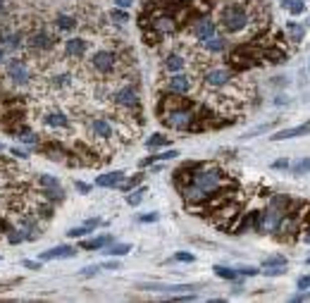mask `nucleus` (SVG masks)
Listing matches in <instances>:
<instances>
[{
    "instance_id": "obj_1",
    "label": "nucleus",
    "mask_w": 310,
    "mask_h": 303,
    "mask_svg": "<svg viewBox=\"0 0 310 303\" xmlns=\"http://www.w3.org/2000/svg\"><path fill=\"white\" fill-rule=\"evenodd\" d=\"M253 22L251 8H246V3H239V0H227L222 8H219V24L227 34H239L244 31Z\"/></svg>"
},
{
    "instance_id": "obj_2",
    "label": "nucleus",
    "mask_w": 310,
    "mask_h": 303,
    "mask_svg": "<svg viewBox=\"0 0 310 303\" xmlns=\"http://www.w3.org/2000/svg\"><path fill=\"white\" fill-rule=\"evenodd\" d=\"M289 203H291V198L284 196V193H277V196L270 198L267 208L258 215V227H260L263 234H267V232H272L274 234V232L279 230L284 215H286V210H289Z\"/></svg>"
},
{
    "instance_id": "obj_3",
    "label": "nucleus",
    "mask_w": 310,
    "mask_h": 303,
    "mask_svg": "<svg viewBox=\"0 0 310 303\" xmlns=\"http://www.w3.org/2000/svg\"><path fill=\"white\" fill-rule=\"evenodd\" d=\"M260 60H263V48L256 46V43H241V46L234 48L227 57L229 69H234V72L251 69V67H256Z\"/></svg>"
},
{
    "instance_id": "obj_4",
    "label": "nucleus",
    "mask_w": 310,
    "mask_h": 303,
    "mask_svg": "<svg viewBox=\"0 0 310 303\" xmlns=\"http://www.w3.org/2000/svg\"><path fill=\"white\" fill-rule=\"evenodd\" d=\"M93 72L103 74V77H110L119 67V55L115 50H108V48H101V50H93L91 60H89Z\"/></svg>"
},
{
    "instance_id": "obj_5",
    "label": "nucleus",
    "mask_w": 310,
    "mask_h": 303,
    "mask_svg": "<svg viewBox=\"0 0 310 303\" xmlns=\"http://www.w3.org/2000/svg\"><path fill=\"white\" fill-rule=\"evenodd\" d=\"M239 210H241V205H239L237 201H227L210 212V220H212V224H215L217 230H231L239 217Z\"/></svg>"
},
{
    "instance_id": "obj_6",
    "label": "nucleus",
    "mask_w": 310,
    "mask_h": 303,
    "mask_svg": "<svg viewBox=\"0 0 310 303\" xmlns=\"http://www.w3.org/2000/svg\"><path fill=\"white\" fill-rule=\"evenodd\" d=\"M110 101H112V105H117V108H122V110L141 112V98H138V91L134 89V86H129V84L117 86L115 91L110 93Z\"/></svg>"
},
{
    "instance_id": "obj_7",
    "label": "nucleus",
    "mask_w": 310,
    "mask_h": 303,
    "mask_svg": "<svg viewBox=\"0 0 310 303\" xmlns=\"http://www.w3.org/2000/svg\"><path fill=\"white\" fill-rule=\"evenodd\" d=\"M89 131L98 143H110L117 138V124L110 117H91L89 120Z\"/></svg>"
},
{
    "instance_id": "obj_8",
    "label": "nucleus",
    "mask_w": 310,
    "mask_h": 303,
    "mask_svg": "<svg viewBox=\"0 0 310 303\" xmlns=\"http://www.w3.org/2000/svg\"><path fill=\"white\" fill-rule=\"evenodd\" d=\"M5 74H8L10 82L17 84V86H29V84H31V69H29L27 60H22V57H12V60H8V64H5Z\"/></svg>"
},
{
    "instance_id": "obj_9",
    "label": "nucleus",
    "mask_w": 310,
    "mask_h": 303,
    "mask_svg": "<svg viewBox=\"0 0 310 303\" xmlns=\"http://www.w3.org/2000/svg\"><path fill=\"white\" fill-rule=\"evenodd\" d=\"M234 82V69L229 67H212L208 72L203 74V84L208 89H227Z\"/></svg>"
},
{
    "instance_id": "obj_10",
    "label": "nucleus",
    "mask_w": 310,
    "mask_h": 303,
    "mask_svg": "<svg viewBox=\"0 0 310 303\" xmlns=\"http://www.w3.org/2000/svg\"><path fill=\"white\" fill-rule=\"evenodd\" d=\"M55 36L53 34H48L46 29H38V31H34L31 36L27 38V46L31 48V50H36V53H50L55 48Z\"/></svg>"
},
{
    "instance_id": "obj_11",
    "label": "nucleus",
    "mask_w": 310,
    "mask_h": 303,
    "mask_svg": "<svg viewBox=\"0 0 310 303\" xmlns=\"http://www.w3.org/2000/svg\"><path fill=\"white\" fill-rule=\"evenodd\" d=\"M150 29L158 31L160 36H172L174 31H177V19H174V15H170V12H158V15H153V19H150Z\"/></svg>"
},
{
    "instance_id": "obj_12",
    "label": "nucleus",
    "mask_w": 310,
    "mask_h": 303,
    "mask_svg": "<svg viewBox=\"0 0 310 303\" xmlns=\"http://www.w3.org/2000/svg\"><path fill=\"white\" fill-rule=\"evenodd\" d=\"M191 77H186V74L182 72H174L167 77V82H165V89H167V93H177V96H186V93L191 91Z\"/></svg>"
},
{
    "instance_id": "obj_13",
    "label": "nucleus",
    "mask_w": 310,
    "mask_h": 303,
    "mask_svg": "<svg viewBox=\"0 0 310 303\" xmlns=\"http://www.w3.org/2000/svg\"><path fill=\"white\" fill-rule=\"evenodd\" d=\"M86 50H89V41L86 38H67L64 41V57L67 60H82L84 55H86Z\"/></svg>"
},
{
    "instance_id": "obj_14",
    "label": "nucleus",
    "mask_w": 310,
    "mask_h": 303,
    "mask_svg": "<svg viewBox=\"0 0 310 303\" xmlns=\"http://www.w3.org/2000/svg\"><path fill=\"white\" fill-rule=\"evenodd\" d=\"M203 167V163H184L177 172H174V184L179 186V189H184V186H189L193 179V175L198 172Z\"/></svg>"
},
{
    "instance_id": "obj_15",
    "label": "nucleus",
    "mask_w": 310,
    "mask_h": 303,
    "mask_svg": "<svg viewBox=\"0 0 310 303\" xmlns=\"http://www.w3.org/2000/svg\"><path fill=\"white\" fill-rule=\"evenodd\" d=\"M43 124L50 129H67L69 127V117L64 115L62 110H46L43 112Z\"/></svg>"
},
{
    "instance_id": "obj_16",
    "label": "nucleus",
    "mask_w": 310,
    "mask_h": 303,
    "mask_svg": "<svg viewBox=\"0 0 310 303\" xmlns=\"http://www.w3.org/2000/svg\"><path fill=\"white\" fill-rule=\"evenodd\" d=\"M310 134V122L305 124H298V127H289V129H282V131H277L272 134V141H286V138H298V136H308Z\"/></svg>"
},
{
    "instance_id": "obj_17",
    "label": "nucleus",
    "mask_w": 310,
    "mask_h": 303,
    "mask_svg": "<svg viewBox=\"0 0 310 303\" xmlns=\"http://www.w3.org/2000/svg\"><path fill=\"white\" fill-rule=\"evenodd\" d=\"M74 256H76V248L62 244V246H55V248L43 251V253H41V260H62V258H74Z\"/></svg>"
},
{
    "instance_id": "obj_18",
    "label": "nucleus",
    "mask_w": 310,
    "mask_h": 303,
    "mask_svg": "<svg viewBox=\"0 0 310 303\" xmlns=\"http://www.w3.org/2000/svg\"><path fill=\"white\" fill-rule=\"evenodd\" d=\"M124 177L127 175H124L122 170H115V172L96 177V186H101V189H119V184L124 182Z\"/></svg>"
},
{
    "instance_id": "obj_19",
    "label": "nucleus",
    "mask_w": 310,
    "mask_h": 303,
    "mask_svg": "<svg viewBox=\"0 0 310 303\" xmlns=\"http://www.w3.org/2000/svg\"><path fill=\"white\" fill-rule=\"evenodd\" d=\"M217 31V24L212 22V19H201L198 24H193V29H191V36L193 38H198V41H205V38H210L212 34Z\"/></svg>"
},
{
    "instance_id": "obj_20",
    "label": "nucleus",
    "mask_w": 310,
    "mask_h": 303,
    "mask_svg": "<svg viewBox=\"0 0 310 303\" xmlns=\"http://www.w3.org/2000/svg\"><path fill=\"white\" fill-rule=\"evenodd\" d=\"M286 57H289V53H286V50H282V48H277L274 43H272V46H267L263 50V60H267V62H272V64L286 62Z\"/></svg>"
},
{
    "instance_id": "obj_21",
    "label": "nucleus",
    "mask_w": 310,
    "mask_h": 303,
    "mask_svg": "<svg viewBox=\"0 0 310 303\" xmlns=\"http://www.w3.org/2000/svg\"><path fill=\"white\" fill-rule=\"evenodd\" d=\"M203 43V50L205 53H210V55H215V53H222L224 48H227V41L222 36H217V34H212L210 38H205V41H201Z\"/></svg>"
},
{
    "instance_id": "obj_22",
    "label": "nucleus",
    "mask_w": 310,
    "mask_h": 303,
    "mask_svg": "<svg viewBox=\"0 0 310 303\" xmlns=\"http://www.w3.org/2000/svg\"><path fill=\"white\" fill-rule=\"evenodd\" d=\"M55 27H57V31H74V29L79 27V19L72 17V15H64V12H57Z\"/></svg>"
},
{
    "instance_id": "obj_23",
    "label": "nucleus",
    "mask_w": 310,
    "mask_h": 303,
    "mask_svg": "<svg viewBox=\"0 0 310 303\" xmlns=\"http://www.w3.org/2000/svg\"><path fill=\"white\" fill-rule=\"evenodd\" d=\"M286 34L293 43H301L305 38V24H298V22H286Z\"/></svg>"
},
{
    "instance_id": "obj_24",
    "label": "nucleus",
    "mask_w": 310,
    "mask_h": 303,
    "mask_svg": "<svg viewBox=\"0 0 310 303\" xmlns=\"http://www.w3.org/2000/svg\"><path fill=\"white\" fill-rule=\"evenodd\" d=\"M184 67H186V60H184L182 55H177V53H172V55H167L165 57V69L170 74L174 72H182Z\"/></svg>"
},
{
    "instance_id": "obj_25",
    "label": "nucleus",
    "mask_w": 310,
    "mask_h": 303,
    "mask_svg": "<svg viewBox=\"0 0 310 303\" xmlns=\"http://www.w3.org/2000/svg\"><path fill=\"white\" fill-rule=\"evenodd\" d=\"M112 241V237H96V239H89V241H82V248L84 251H101L105 248Z\"/></svg>"
},
{
    "instance_id": "obj_26",
    "label": "nucleus",
    "mask_w": 310,
    "mask_h": 303,
    "mask_svg": "<svg viewBox=\"0 0 310 303\" xmlns=\"http://www.w3.org/2000/svg\"><path fill=\"white\" fill-rule=\"evenodd\" d=\"M41 196H43L46 201H50V203H62L64 201V189L62 186H50V189H43Z\"/></svg>"
},
{
    "instance_id": "obj_27",
    "label": "nucleus",
    "mask_w": 310,
    "mask_h": 303,
    "mask_svg": "<svg viewBox=\"0 0 310 303\" xmlns=\"http://www.w3.org/2000/svg\"><path fill=\"white\" fill-rule=\"evenodd\" d=\"M212 272H215V277H219V279H227V282H234L239 277V272L234 270V267H224V265H215L212 267Z\"/></svg>"
},
{
    "instance_id": "obj_28",
    "label": "nucleus",
    "mask_w": 310,
    "mask_h": 303,
    "mask_svg": "<svg viewBox=\"0 0 310 303\" xmlns=\"http://www.w3.org/2000/svg\"><path fill=\"white\" fill-rule=\"evenodd\" d=\"M129 251H131V244H110L108 251H103V253L112 256V258H122V256H127Z\"/></svg>"
},
{
    "instance_id": "obj_29",
    "label": "nucleus",
    "mask_w": 310,
    "mask_h": 303,
    "mask_svg": "<svg viewBox=\"0 0 310 303\" xmlns=\"http://www.w3.org/2000/svg\"><path fill=\"white\" fill-rule=\"evenodd\" d=\"M143 196H146V186H141V184H138L136 189H131V191L127 193V203H129V205H134V208H136V205H141Z\"/></svg>"
},
{
    "instance_id": "obj_30",
    "label": "nucleus",
    "mask_w": 310,
    "mask_h": 303,
    "mask_svg": "<svg viewBox=\"0 0 310 303\" xmlns=\"http://www.w3.org/2000/svg\"><path fill=\"white\" fill-rule=\"evenodd\" d=\"M291 172L293 177H303L310 172V158H301V160H296L291 165Z\"/></svg>"
},
{
    "instance_id": "obj_31",
    "label": "nucleus",
    "mask_w": 310,
    "mask_h": 303,
    "mask_svg": "<svg viewBox=\"0 0 310 303\" xmlns=\"http://www.w3.org/2000/svg\"><path fill=\"white\" fill-rule=\"evenodd\" d=\"M282 8L289 10L291 15H303V10H305V3L303 0H282Z\"/></svg>"
},
{
    "instance_id": "obj_32",
    "label": "nucleus",
    "mask_w": 310,
    "mask_h": 303,
    "mask_svg": "<svg viewBox=\"0 0 310 303\" xmlns=\"http://www.w3.org/2000/svg\"><path fill=\"white\" fill-rule=\"evenodd\" d=\"M167 143H170V138L165 136V134H153V136L146 141V146L150 148V150H155V148H163V146H167Z\"/></svg>"
},
{
    "instance_id": "obj_33",
    "label": "nucleus",
    "mask_w": 310,
    "mask_h": 303,
    "mask_svg": "<svg viewBox=\"0 0 310 303\" xmlns=\"http://www.w3.org/2000/svg\"><path fill=\"white\" fill-rule=\"evenodd\" d=\"M17 138L22 141V143H27V146H31V143H36V146H38V136H36V134H31L29 129H22V131H17Z\"/></svg>"
},
{
    "instance_id": "obj_34",
    "label": "nucleus",
    "mask_w": 310,
    "mask_h": 303,
    "mask_svg": "<svg viewBox=\"0 0 310 303\" xmlns=\"http://www.w3.org/2000/svg\"><path fill=\"white\" fill-rule=\"evenodd\" d=\"M110 19H112L115 24H127V22H129V15L122 8H115L112 12H110Z\"/></svg>"
},
{
    "instance_id": "obj_35",
    "label": "nucleus",
    "mask_w": 310,
    "mask_h": 303,
    "mask_svg": "<svg viewBox=\"0 0 310 303\" xmlns=\"http://www.w3.org/2000/svg\"><path fill=\"white\" fill-rule=\"evenodd\" d=\"M141 182H143V175H134L131 179H127V182L119 184V189H122V191H131V189H136Z\"/></svg>"
},
{
    "instance_id": "obj_36",
    "label": "nucleus",
    "mask_w": 310,
    "mask_h": 303,
    "mask_svg": "<svg viewBox=\"0 0 310 303\" xmlns=\"http://www.w3.org/2000/svg\"><path fill=\"white\" fill-rule=\"evenodd\" d=\"M38 186L41 189H50V186H60V182L53 175H38Z\"/></svg>"
},
{
    "instance_id": "obj_37",
    "label": "nucleus",
    "mask_w": 310,
    "mask_h": 303,
    "mask_svg": "<svg viewBox=\"0 0 310 303\" xmlns=\"http://www.w3.org/2000/svg\"><path fill=\"white\" fill-rule=\"evenodd\" d=\"M89 227H86V224H82V227H72V230H67V237H69V239H82V237H86V234H89Z\"/></svg>"
},
{
    "instance_id": "obj_38",
    "label": "nucleus",
    "mask_w": 310,
    "mask_h": 303,
    "mask_svg": "<svg viewBox=\"0 0 310 303\" xmlns=\"http://www.w3.org/2000/svg\"><path fill=\"white\" fill-rule=\"evenodd\" d=\"M237 272L241 277H256V275H260L263 270H260V267H253V265H241V267H237Z\"/></svg>"
},
{
    "instance_id": "obj_39",
    "label": "nucleus",
    "mask_w": 310,
    "mask_h": 303,
    "mask_svg": "<svg viewBox=\"0 0 310 303\" xmlns=\"http://www.w3.org/2000/svg\"><path fill=\"white\" fill-rule=\"evenodd\" d=\"M263 272L267 277H282V275H286V265H270V267H265Z\"/></svg>"
},
{
    "instance_id": "obj_40",
    "label": "nucleus",
    "mask_w": 310,
    "mask_h": 303,
    "mask_svg": "<svg viewBox=\"0 0 310 303\" xmlns=\"http://www.w3.org/2000/svg\"><path fill=\"white\" fill-rule=\"evenodd\" d=\"M270 265H286V256H270L263 260V267H270Z\"/></svg>"
},
{
    "instance_id": "obj_41",
    "label": "nucleus",
    "mask_w": 310,
    "mask_h": 303,
    "mask_svg": "<svg viewBox=\"0 0 310 303\" xmlns=\"http://www.w3.org/2000/svg\"><path fill=\"white\" fill-rule=\"evenodd\" d=\"M177 156H179V150H177V148H172V150H163V153H158V156H155V160H174Z\"/></svg>"
},
{
    "instance_id": "obj_42",
    "label": "nucleus",
    "mask_w": 310,
    "mask_h": 303,
    "mask_svg": "<svg viewBox=\"0 0 310 303\" xmlns=\"http://www.w3.org/2000/svg\"><path fill=\"white\" fill-rule=\"evenodd\" d=\"M24 46V34H12L10 36V48H22Z\"/></svg>"
},
{
    "instance_id": "obj_43",
    "label": "nucleus",
    "mask_w": 310,
    "mask_h": 303,
    "mask_svg": "<svg viewBox=\"0 0 310 303\" xmlns=\"http://www.w3.org/2000/svg\"><path fill=\"white\" fill-rule=\"evenodd\" d=\"M174 260H177V263H196V256H193V253H177Z\"/></svg>"
},
{
    "instance_id": "obj_44",
    "label": "nucleus",
    "mask_w": 310,
    "mask_h": 303,
    "mask_svg": "<svg viewBox=\"0 0 310 303\" xmlns=\"http://www.w3.org/2000/svg\"><path fill=\"white\" fill-rule=\"evenodd\" d=\"M160 220V212H148V215H141L138 217V222H143V224H148V222H158Z\"/></svg>"
},
{
    "instance_id": "obj_45",
    "label": "nucleus",
    "mask_w": 310,
    "mask_h": 303,
    "mask_svg": "<svg viewBox=\"0 0 310 303\" xmlns=\"http://www.w3.org/2000/svg\"><path fill=\"white\" fill-rule=\"evenodd\" d=\"M98 272H101V267H98V265H89V267H84L79 275H82V277H93V275H98Z\"/></svg>"
},
{
    "instance_id": "obj_46",
    "label": "nucleus",
    "mask_w": 310,
    "mask_h": 303,
    "mask_svg": "<svg viewBox=\"0 0 310 303\" xmlns=\"http://www.w3.org/2000/svg\"><path fill=\"white\" fill-rule=\"evenodd\" d=\"M296 286H298L301 291H305V289H310V275L298 277V282H296Z\"/></svg>"
},
{
    "instance_id": "obj_47",
    "label": "nucleus",
    "mask_w": 310,
    "mask_h": 303,
    "mask_svg": "<svg viewBox=\"0 0 310 303\" xmlns=\"http://www.w3.org/2000/svg\"><path fill=\"white\" fill-rule=\"evenodd\" d=\"M10 153H12L15 158H19V160H27L29 158V153L27 150H22V148H10Z\"/></svg>"
},
{
    "instance_id": "obj_48",
    "label": "nucleus",
    "mask_w": 310,
    "mask_h": 303,
    "mask_svg": "<svg viewBox=\"0 0 310 303\" xmlns=\"http://www.w3.org/2000/svg\"><path fill=\"white\" fill-rule=\"evenodd\" d=\"M272 167L274 170H286V167H289V160H286V158H279V160L272 163Z\"/></svg>"
},
{
    "instance_id": "obj_49",
    "label": "nucleus",
    "mask_w": 310,
    "mask_h": 303,
    "mask_svg": "<svg viewBox=\"0 0 310 303\" xmlns=\"http://www.w3.org/2000/svg\"><path fill=\"white\" fill-rule=\"evenodd\" d=\"M22 267H27V270H41V263H36V260H22Z\"/></svg>"
},
{
    "instance_id": "obj_50",
    "label": "nucleus",
    "mask_w": 310,
    "mask_h": 303,
    "mask_svg": "<svg viewBox=\"0 0 310 303\" xmlns=\"http://www.w3.org/2000/svg\"><path fill=\"white\" fill-rule=\"evenodd\" d=\"M74 186H76V191H79V193H89V191H91V186H89V184H84V182H74Z\"/></svg>"
},
{
    "instance_id": "obj_51",
    "label": "nucleus",
    "mask_w": 310,
    "mask_h": 303,
    "mask_svg": "<svg viewBox=\"0 0 310 303\" xmlns=\"http://www.w3.org/2000/svg\"><path fill=\"white\" fill-rule=\"evenodd\" d=\"M117 8H122V10H127V8H131L134 5V0H112Z\"/></svg>"
},
{
    "instance_id": "obj_52",
    "label": "nucleus",
    "mask_w": 310,
    "mask_h": 303,
    "mask_svg": "<svg viewBox=\"0 0 310 303\" xmlns=\"http://www.w3.org/2000/svg\"><path fill=\"white\" fill-rule=\"evenodd\" d=\"M103 267L105 270H119V263L117 260H108V263H103Z\"/></svg>"
},
{
    "instance_id": "obj_53",
    "label": "nucleus",
    "mask_w": 310,
    "mask_h": 303,
    "mask_svg": "<svg viewBox=\"0 0 310 303\" xmlns=\"http://www.w3.org/2000/svg\"><path fill=\"white\" fill-rule=\"evenodd\" d=\"M303 241H305V244H310V224H308V230L303 232Z\"/></svg>"
},
{
    "instance_id": "obj_54",
    "label": "nucleus",
    "mask_w": 310,
    "mask_h": 303,
    "mask_svg": "<svg viewBox=\"0 0 310 303\" xmlns=\"http://www.w3.org/2000/svg\"><path fill=\"white\" fill-rule=\"evenodd\" d=\"M5 62V50H3V48H0V64Z\"/></svg>"
},
{
    "instance_id": "obj_55",
    "label": "nucleus",
    "mask_w": 310,
    "mask_h": 303,
    "mask_svg": "<svg viewBox=\"0 0 310 303\" xmlns=\"http://www.w3.org/2000/svg\"><path fill=\"white\" fill-rule=\"evenodd\" d=\"M305 27H310V17H308V19H305Z\"/></svg>"
},
{
    "instance_id": "obj_56",
    "label": "nucleus",
    "mask_w": 310,
    "mask_h": 303,
    "mask_svg": "<svg viewBox=\"0 0 310 303\" xmlns=\"http://www.w3.org/2000/svg\"><path fill=\"white\" fill-rule=\"evenodd\" d=\"M0 8H3V0H0Z\"/></svg>"
},
{
    "instance_id": "obj_57",
    "label": "nucleus",
    "mask_w": 310,
    "mask_h": 303,
    "mask_svg": "<svg viewBox=\"0 0 310 303\" xmlns=\"http://www.w3.org/2000/svg\"><path fill=\"white\" fill-rule=\"evenodd\" d=\"M308 263H310V256H308Z\"/></svg>"
}]
</instances>
